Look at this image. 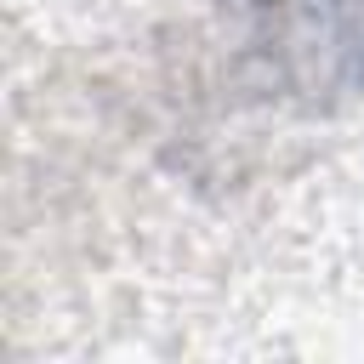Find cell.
I'll return each instance as SVG.
<instances>
[{
	"instance_id": "6da1fadb",
	"label": "cell",
	"mask_w": 364,
	"mask_h": 364,
	"mask_svg": "<svg viewBox=\"0 0 364 364\" xmlns=\"http://www.w3.org/2000/svg\"><path fill=\"white\" fill-rule=\"evenodd\" d=\"M307 28L324 46L330 74L364 85V0H307Z\"/></svg>"
}]
</instances>
